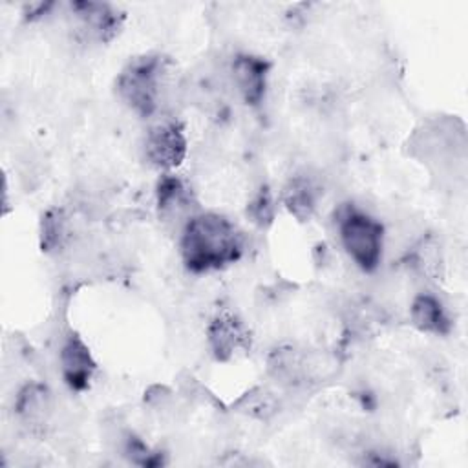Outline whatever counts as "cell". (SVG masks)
Returning <instances> with one entry per match:
<instances>
[{"label":"cell","instance_id":"6da1fadb","mask_svg":"<svg viewBox=\"0 0 468 468\" xmlns=\"http://www.w3.org/2000/svg\"><path fill=\"white\" fill-rule=\"evenodd\" d=\"M243 238L230 219L218 212L194 214L181 230V258L188 271L208 272L238 261Z\"/></svg>","mask_w":468,"mask_h":468},{"label":"cell","instance_id":"7a4b0ae2","mask_svg":"<svg viewBox=\"0 0 468 468\" xmlns=\"http://www.w3.org/2000/svg\"><path fill=\"white\" fill-rule=\"evenodd\" d=\"M338 232L347 256L362 271L371 272L378 267L384 243V227L380 221L355 207H344L338 212Z\"/></svg>","mask_w":468,"mask_h":468},{"label":"cell","instance_id":"3957f363","mask_svg":"<svg viewBox=\"0 0 468 468\" xmlns=\"http://www.w3.org/2000/svg\"><path fill=\"white\" fill-rule=\"evenodd\" d=\"M161 71V57L143 55L132 58L117 77V93L121 101L139 117H150L157 108Z\"/></svg>","mask_w":468,"mask_h":468},{"label":"cell","instance_id":"277c9868","mask_svg":"<svg viewBox=\"0 0 468 468\" xmlns=\"http://www.w3.org/2000/svg\"><path fill=\"white\" fill-rule=\"evenodd\" d=\"M143 150L154 168L168 174L186 157L185 132L177 122H159L148 130Z\"/></svg>","mask_w":468,"mask_h":468},{"label":"cell","instance_id":"5b68a950","mask_svg":"<svg viewBox=\"0 0 468 468\" xmlns=\"http://www.w3.org/2000/svg\"><path fill=\"white\" fill-rule=\"evenodd\" d=\"M207 338L212 355L221 362H229L239 351H245L250 344L247 327L236 314L229 311H223L212 318L207 329Z\"/></svg>","mask_w":468,"mask_h":468},{"label":"cell","instance_id":"8992f818","mask_svg":"<svg viewBox=\"0 0 468 468\" xmlns=\"http://www.w3.org/2000/svg\"><path fill=\"white\" fill-rule=\"evenodd\" d=\"M271 64L258 55L241 53L236 55L232 60V79L241 95V99L249 106H258L267 90V77H269Z\"/></svg>","mask_w":468,"mask_h":468},{"label":"cell","instance_id":"52a82bcc","mask_svg":"<svg viewBox=\"0 0 468 468\" xmlns=\"http://www.w3.org/2000/svg\"><path fill=\"white\" fill-rule=\"evenodd\" d=\"M95 366L90 347L79 335L71 333L60 349V369L68 388L73 391L86 389L95 373Z\"/></svg>","mask_w":468,"mask_h":468},{"label":"cell","instance_id":"ba28073f","mask_svg":"<svg viewBox=\"0 0 468 468\" xmlns=\"http://www.w3.org/2000/svg\"><path fill=\"white\" fill-rule=\"evenodd\" d=\"M71 9L84 29L102 42L112 40L119 33L124 18L113 5L104 2H73Z\"/></svg>","mask_w":468,"mask_h":468},{"label":"cell","instance_id":"9c48e42d","mask_svg":"<svg viewBox=\"0 0 468 468\" xmlns=\"http://www.w3.org/2000/svg\"><path fill=\"white\" fill-rule=\"evenodd\" d=\"M192 196L185 183L174 174H163L157 183V210L165 221L181 219L190 212ZM196 214V212H190Z\"/></svg>","mask_w":468,"mask_h":468},{"label":"cell","instance_id":"30bf717a","mask_svg":"<svg viewBox=\"0 0 468 468\" xmlns=\"http://www.w3.org/2000/svg\"><path fill=\"white\" fill-rule=\"evenodd\" d=\"M410 318L411 324L422 331L431 335H448L452 329L450 316L439 298H435L430 292H422L415 296L410 307Z\"/></svg>","mask_w":468,"mask_h":468},{"label":"cell","instance_id":"8fae6325","mask_svg":"<svg viewBox=\"0 0 468 468\" xmlns=\"http://www.w3.org/2000/svg\"><path fill=\"white\" fill-rule=\"evenodd\" d=\"M283 203L289 208V212L294 214L298 219L309 218L316 203L314 186L303 177L291 179L283 192Z\"/></svg>","mask_w":468,"mask_h":468},{"label":"cell","instance_id":"7c38bea8","mask_svg":"<svg viewBox=\"0 0 468 468\" xmlns=\"http://www.w3.org/2000/svg\"><path fill=\"white\" fill-rule=\"evenodd\" d=\"M48 391L46 388L38 384H27L16 400V411L18 415L29 422V424H40L46 417V411L49 410L48 404Z\"/></svg>","mask_w":468,"mask_h":468},{"label":"cell","instance_id":"4fadbf2b","mask_svg":"<svg viewBox=\"0 0 468 468\" xmlns=\"http://www.w3.org/2000/svg\"><path fill=\"white\" fill-rule=\"evenodd\" d=\"M64 238V219L58 210H49L42 218V250L57 249Z\"/></svg>","mask_w":468,"mask_h":468},{"label":"cell","instance_id":"5bb4252c","mask_svg":"<svg viewBox=\"0 0 468 468\" xmlns=\"http://www.w3.org/2000/svg\"><path fill=\"white\" fill-rule=\"evenodd\" d=\"M247 214L250 216V219L263 227L267 223L272 221V216H274V203H272V197H271V192L267 188H260L258 194L249 201L247 205Z\"/></svg>","mask_w":468,"mask_h":468}]
</instances>
